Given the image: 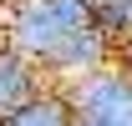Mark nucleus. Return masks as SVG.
Returning <instances> with one entry per match:
<instances>
[{"label": "nucleus", "mask_w": 132, "mask_h": 126, "mask_svg": "<svg viewBox=\"0 0 132 126\" xmlns=\"http://www.w3.org/2000/svg\"><path fill=\"white\" fill-rule=\"evenodd\" d=\"M0 15L5 46H15L51 86H71L112 66V46L81 0H5Z\"/></svg>", "instance_id": "1"}, {"label": "nucleus", "mask_w": 132, "mask_h": 126, "mask_svg": "<svg viewBox=\"0 0 132 126\" xmlns=\"http://www.w3.org/2000/svg\"><path fill=\"white\" fill-rule=\"evenodd\" d=\"M112 66H117V71L132 81V46H122V50H117V56H112Z\"/></svg>", "instance_id": "6"}, {"label": "nucleus", "mask_w": 132, "mask_h": 126, "mask_svg": "<svg viewBox=\"0 0 132 126\" xmlns=\"http://www.w3.org/2000/svg\"><path fill=\"white\" fill-rule=\"evenodd\" d=\"M61 91L71 106V126H132V81L117 66H102Z\"/></svg>", "instance_id": "2"}, {"label": "nucleus", "mask_w": 132, "mask_h": 126, "mask_svg": "<svg viewBox=\"0 0 132 126\" xmlns=\"http://www.w3.org/2000/svg\"><path fill=\"white\" fill-rule=\"evenodd\" d=\"M81 5L92 10L97 30L107 35L112 56H117L122 46H132V0H81Z\"/></svg>", "instance_id": "5"}, {"label": "nucleus", "mask_w": 132, "mask_h": 126, "mask_svg": "<svg viewBox=\"0 0 132 126\" xmlns=\"http://www.w3.org/2000/svg\"><path fill=\"white\" fill-rule=\"evenodd\" d=\"M0 5H5V0H0Z\"/></svg>", "instance_id": "7"}, {"label": "nucleus", "mask_w": 132, "mask_h": 126, "mask_svg": "<svg viewBox=\"0 0 132 126\" xmlns=\"http://www.w3.org/2000/svg\"><path fill=\"white\" fill-rule=\"evenodd\" d=\"M0 126H71V106H66V91L61 86H41V91L15 111L5 116Z\"/></svg>", "instance_id": "4"}, {"label": "nucleus", "mask_w": 132, "mask_h": 126, "mask_svg": "<svg viewBox=\"0 0 132 126\" xmlns=\"http://www.w3.org/2000/svg\"><path fill=\"white\" fill-rule=\"evenodd\" d=\"M41 86H51V81L41 76V71H36L15 46H5V40H0V121H5V116H15V111L26 106Z\"/></svg>", "instance_id": "3"}]
</instances>
